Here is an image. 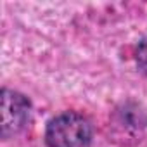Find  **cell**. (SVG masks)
<instances>
[{
	"label": "cell",
	"instance_id": "obj_4",
	"mask_svg": "<svg viewBox=\"0 0 147 147\" xmlns=\"http://www.w3.org/2000/svg\"><path fill=\"white\" fill-rule=\"evenodd\" d=\"M135 59H137V66H138L140 73L147 76V36H144L138 42L137 52H135Z\"/></svg>",
	"mask_w": 147,
	"mask_h": 147
},
{
	"label": "cell",
	"instance_id": "obj_2",
	"mask_svg": "<svg viewBox=\"0 0 147 147\" xmlns=\"http://www.w3.org/2000/svg\"><path fill=\"white\" fill-rule=\"evenodd\" d=\"M0 135L9 140L26 130L31 118V102L26 95L16 90H2V106H0Z\"/></svg>",
	"mask_w": 147,
	"mask_h": 147
},
{
	"label": "cell",
	"instance_id": "obj_3",
	"mask_svg": "<svg viewBox=\"0 0 147 147\" xmlns=\"http://www.w3.org/2000/svg\"><path fill=\"white\" fill-rule=\"evenodd\" d=\"M145 126H147V114L142 111L140 106L133 102H126L121 107H118L111 119V128L114 131V137L125 142L140 140L138 137L142 135Z\"/></svg>",
	"mask_w": 147,
	"mask_h": 147
},
{
	"label": "cell",
	"instance_id": "obj_1",
	"mask_svg": "<svg viewBox=\"0 0 147 147\" xmlns=\"http://www.w3.org/2000/svg\"><path fill=\"white\" fill-rule=\"evenodd\" d=\"M92 137L94 128L90 119L75 111L54 116L45 126L47 147H88Z\"/></svg>",
	"mask_w": 147,
	"mask_h": 147
}]
</instances>
